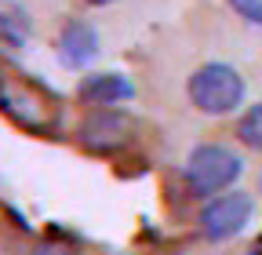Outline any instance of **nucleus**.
I'll list each match as a JSON object with an SVG mask.
<instances>
[{
	"label": "nucleus",
	"instance_id": "obj_1",
	"mask_svg": "<svg viewBox=\"0 0 262 255\" xmlns=\"http://www.w3.org/2000/svg\"><path fill=\"white\" fill-rule=\"evenodd\" d=\"M186 95L204 117H226L244 102V77L226 62H204L201 70H193Z\"/></svg>",
	"mask_w": 262,
	"mask_h": 255
},
{
	"label": "nucleus",
	"instance_id": "obj_2",
	"mask_svg": "<svg viewBox=\"0 0 262 255\" xmlns=\"http://www.w3.org/2000/svg\"><path fill=\"white\" fill-rule=\"evenodd\" d=\"M244 172V161L241 153H233L222 142H204L196 146L189 157H186V186L193 197H215V194H226Z\"/></svg>",
	"mask_w": 262,
	"mask_h": 255
},
{
	"label": "nucleus",
	"instance_id": "obj_3",
	"mask_svg": "<svg viewBox=\"0 0 262 255\" xmlns=\"http://www.w3.org/2000/svg\"><path fill=\"white\" fill-rule=\"evenodd\" d=\"M251 211H255V201H251V194H244V189L215 194L201 208V233L208 241H233L251 222Z\"/></svg>",
	"mask_w": 262,
	"mask_h": 255
},
{
	"label": "nucleus",
	"instance_id": "obj_4",
	"mask_svg": "<svg viewBox=\"0 0 262 255\" xmlns=\"http://www.w3.org/2000/svg\"><path fill=\"white\" fill-rule=\"evenodd\" d=\"M77 139L91 153H117V150L131 146V139H135V120L117 106H95L80 120Z\"/></svg>",
	"mask_w": 262,
	"mask_h": 255
},
{
	"label": "nucleus",
	"instance_id": "obj_5",
	"mask_svg": "<svg viewBox=\"0 0 262 255\" xmlns=\"http://www.w3.org/2000/svg\"><path fill=\"white\" fill-rule=\"evenodd\" d=\"M55 55L66 70H84L95 62L98 55V33H95V26L84 22V18H70L62 26V33L55 40Z\"/></svg>",
	"mask_w": 262,
	"mask_h": 255
},
{
	"label": "nucleus",
	"instance_id": "obj_6",
	"mask_svg": "<svg viewBox=\"0 0 262 255\" xmlns=\"http://www.w3.org/2000/svg\"><path fill=\"white\" fill-rule=\"evenodd\" d=\"M77 99L88 106H120L135 99V84H131L124 73H91L80 80Z\"/></svg>",
	"mask_w": 262,
	"mask_h": 255
},
{
	"label": "nucleus",
	"instance_id": "obj_7",
	"mask_svg": "<svg viewBox=\"0 0 262 255\" xmlns=\"http://www.w3.org/2000/svg\"><path fill=\"white\" fill-rule=\"evenodd\" d=\"M0 29H4V44L8 48H22L29 37V15L18 0H4V18H0Z\"/></svg>",
	"mask_w": 262,
	"mask_h": 255
},
{
	"label": "nucleus",
	"instance_id": "obj_8",
	"mask_svg": "<svg viewBox=\"0 0 262 255\" xmlns=\"http://www.w3.org/2000/svg\"><path fill=\"white\" fill-rule=\"evenodd\" d=\"M237 139H241L251 153H262V102L248 106V113L237 120Z\"/></svg>",
	"mask_w": 262,
	"mask_h": 255
},
{
	"label": "nucleus",
	"instance_id": "obj_9",
	"mask_svg": "<svg viewBox=\"0 0 262 255\" xmlns=\"http://www.w3.org/2000/svg\"><path fill=\"white\" fill-rule=\"evenodd\" d=\"M29 255H80V251H77V244L62 241V237H40Z\"/></svg>",
	"mask_w": 262,
	"mask_h": 255
},
{
	"label": "nucleus",
	"instance_id": "obj_10",
	"mask_svg": "<svg viewBox=\"0 0 262 255\" xmlns=\"http://www.w3.org/2000/svg\"><path fill=\"white\" fill-rule=\"evenodd\" d=\"M229 8H233L244 22L262 26V0H229Z\"/></svg>",
	"mask_w": 262,
	"mask_h": 255
},
{
	"label": "nucleus",
	"instance_id": "obj_11",
	"mask_svg": "<svg viewBox=\"0 0 262 255\" xmlns=\"http://www.w3.org/2000/svg\"><path fill=\"white\" fill-rule=\"evenodd\" d=\"M88 4H95V8H106V4H117V0H88Z\"/></svg>",
	"mask_w": 262,
	"mask_h": 255
},
{
	"label": "nucleus",
	"instance_id": "obj_12",
	"mask_svg": "<svg viewBox=\"0 0 262 255\" xmlns=\"http://www.w3.org/2000/svg\"><path fill=\"white\" fill-rule=\"evenodd\" d=\"M248 255H262V241H258V244H255V251H248Z\"/></svg>",
	"mask_w": 262,
	"mask_h": 255
}]
</instances>
